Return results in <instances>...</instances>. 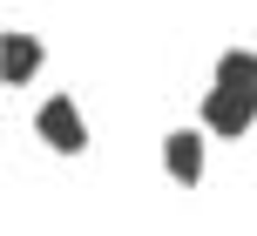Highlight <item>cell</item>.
Returning a JSON list of instances; mask_svg holds the SVG:
<instances>
[{"mask_svg":"<svg viewBox=\"0 0 257 236\" xmlns=\"http://www.w3.org/2000/svg\"><path fill=\"white\" fill-rule=\"evenodd\" d=\"M250 122H257V94L237 88V81H210V94H203V128H210V135H244Z\"/></svg>","mask_w":257,"mask_h":236,"instance_id":"6da1fadb","label":"cell"},{"mask_svg":"<svg viewBox=\"0 0 257 236\" xmlns=\"http://www.w3.org/2000/svg\"><path fill=\"white\" fill-rule=\"evenodd\" d=\"M34 135L54 148V156H81L88 148V128H81V108L68 102V94H54V102H41V115H34Z\"/></svg>","mask_w":257,"mask_h":236,"instance_id":"7a4b0ae2","label":"cell"},{"mask_svg":"<svg viewBox=\"0 0 257 236\" xmlns=\"http://www.w3.org/2000/svg\"><path fill=\"white\" fill-rule=\"evenodd\" d=\"M163 169L176 176V182H196V176H203V135H196V128H176L163 142Z\"/></svg>","mask_w":257,"mask_h":236,"instance_id":"3957f363","label":"cell"},{"mask_svg":"<svg viewBox=\"0 0 257 236\" xmlns=\"http://www.w3.org/2000/svg\"><path fill=\"white\" fill-rule=\"evenodd\" d=\"M0 68H7V88H27V81L41 74V40L14 27V34H7V48H0Z\"/></svg>","mask_w":257,"mask_h":236,"instance_id":"277c9868","label":"cell"},{"mask_svg":"<svg viewBox=\"0 0 257 236\" xmlns=\"http://www.w3.org/2000/svg\"><path fill=\"white\" fill-rule=\"evenodd\" d=\"M217 81H237V88L257 94V54H250V48H230V54L217 61Z\"/></svg>","mask_w":257,"mask_h":236,"instance_id":"5b68a950","label":"cell"}]
</instances>
